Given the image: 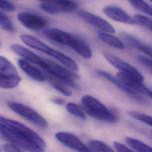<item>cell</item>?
Masks as SVG:
<instances>
[{
	"instance_id": "44dd1931",
	"label": "cell",
	"mask_w": 152,
	"mask_h": 152,
	"mask_svg": "<svg viewBox=\"0 0 152 152\" xmlns=\"http://www.w3.org/2000/svg\"><path fill=\"white\" fill-rule=\"evenodd\" d=\"M125 140L127 144L137 152H152L151 147L138 140L128 137Z\"/></svg>"
},
{
	"instance_id": "4fadbf2b",
	"label": "cell",
	"mask_w": 152,
	"mask_h": 152,
	"mask_svg": "<svg viewBox=\"0 0 152 152\" xmlns=\"http://www.w3.org/2000/svg\"><path fill=\"white\" fill-rule=\"evenodd\" d=\"M103 11L106 15L114 21L122 23L134 24L133 18L119 7L107 6L103 8Z\"/></svg>"
},
{
	"instance_id": "8992f818",
	"label": "cell",
	"mask_w": 152,
	"mask_h": 152,
	"mask_svg": "<svg viewBox=\"0 0 152 152\" xmlns=\"http://www.w3.org/2000/svg\"><path fill=\"white\" fill-rule=\"evenodd\" d=\"M116 78L131 90L151 98V91L144 84L143 80L132 74L122 71L117 73Z\"/></svg>"
},
{
	"instance_id": "8fae6325",
	"label": "cell",
	"mask_w": 152,
	"mask_h": 152,
	"mask_svg": "<svg viewBox=\"0 0 152 152\" xmlns=\"http://www.w3.org/2000/svg\"><path fill=\"white\" fill-rule=\"evenodd\" d=\"M103 56L109 63H110L115 68L119 69L120 71L132 74L144 80L142 75L135 68L131 65L128 62L108 52H104Z\"/></svg>"
},
{
	"instance_id": "cb8c5ba5",
	"label": "cell",
	"mask_w": 152,
	"mask_h": 152,
	"mask_svg": "<svg viewBox=\"0 0 152 152\" xmlns=\"http://www.w3.org/2000/svg\"><path fill=\"white\" fill-rule=\"evenodd\" d=\"M135 10L144 12L150 16L152 14L151 7L144 0H128Z\"/></svg>"
},
{
	"instance_id": "603a6c76",
	"label": "cell",
	"mask_w": 152,
	"mask_h": 152,
	"mask_svg": "<svg viewBox=\"0 0 152 152\" xmlns=\"http://www.w3.org/2000/svg\"><path fill=\"white\" fill-rule=\"evenodd\" d=\"M87 147L92 152H115L106 144L98 140L89 141Z\"/></svg>"
},
{
	"instance_id": "7402d4cb",
	"label": "cell",
	"mask_w": 152,
	"mask_h": 152,
	"mask_svg": "<svg viewBox=\"0 0 152 152\" xmlns=\"http://www.w3.org/2000/svg\"><path fill=\"white\" fill-rule=\"evenodd\" d=\"M0 74H18L14 65L6 58L0 56Z\"/></svg>"
},
{
	"instance_id": "277c9868",
	"label": "cell",
	"mask_w": 152,
	"mask_h": 152,
	"mask_svg": "<svg viewBox=\"0 0 152 152\" xmlns=\"http://www.w3.org/2000/svg\"><path fill=\"white\" fill-rule=\"evenodd\" d=\"M48 73L51 74L53 78L64 82L67 86H69L74 88H78L74 80L79 78L78 75L74 71L66 69L56 62L49 59L43 58V63L41 66Z\"/></svg>"
},
{
	"instance_id": "d6a6232c",
	"label": "cell",
	"mask_w": 152,
	"mask_h": 152,
	"mask_svg": "<svg viewBox=\"0 0 152 152\" xmlns=\"http://www.w3.org/2000/svg\"><path fill=\"white\" fill-rule=\"evenodd\" d=\"M113 145L118 152H134L132 150L129 149L128 147L121 143L120 142L115 141L113 142Z\"/></svg>"
},
{
	"instance_id": "83f0119b",
	"label": "cell",
	"mask_w": 152,
	"mask_h": 152,
	"mask_svg": "<svg viewBox=\"0 0 152 152\" xmlns=\"http://www.w3.org/2000/svg\"><path fill=\"white\" fill-rule=\"evenodd\" d=\"M0 27L8 32H13L14 27L10 18L0 10Z\"/></svg>"
},
{
	"instance_id": "52a82bcc",
	"label": "cell",
	"mask_w": 152,
	"mask_h": 152,
	"mask_svg": "<svg viewBox=\"0 0 152 152\" xmlns=\"http://www.w3.org/2000/svg\"><path fill=\"white\" fill-rule=\"evenodd\" d=\"M17 18L25 27L33 31L42 30L48 24L46 19L30 12H21L17 14Z\"/></svg>"
},
{
	"instance_id": "836d02e7",
	"label": "cell",
	"mask_w": 152,
	"mask_h": 152,
	"mask_svg": "<svg viewBox=\"0 0 152 152\" xmlns=\"http://www.w3.org/2000/svg\"><path fill=\"white\" fill-rule=\"evenodd\" d=\"M4 152H23L20 148L11 143H7L3 146Z\"/></svg>"
},
{
	"instance_id": "d590c367",
	"label": "cell",
	"mask_w": 152,
	"mask_h": 152,
	"mask_svg": "<svg viewBox=\"0 0 152 152\" xmlns=\"http://www.w3.org/2000/svg\"><path fill=\"white\" fill-rule=\"evenodd\" d=\"M1 42H0V46H1Z\"/></svg>"
},
{
	"instance_id": "30bf717a",
	"label": "cell",
	"mask_w": 152,
	"mask_h": 152,
	"mask_svg": "<svg viewBox=\"0 0 152 152\" xmlns=\"http://www.w3.org/2000/svg\"><path fill=\"white\" fill-rule=\"evenodd\" d=\"M80 17L83 20L92 26L93 27L98 29L100 32L112 33L115 32L114 27L106 20L99 16L88 12L87 11H81L80 12Z\"/></svg>"
},
{
	"instance_id": "e575fe53",
	"label": "cell",
	"mask_w": 152,
	"mask_h": 152,
	"mask_svg": "<svg viewBox=\"0 0 152 152\" xmlns=\"http://www.w3.org/2000/svg\"><path fill=\"white\" fill-rule=\"evenodd\" d=\"M52 102L53 103H55V104H64L65 103V101L61 98H54L52 99Z\"/></svg>"
},
{
	"instance_id": "3957f363",
	"label": "cell",
	"mask_w": 152,
	"mask_h": 152,
	"mask_svg": "<svg viewBox=\"0 0 152 152\" xmlns=\"http://www.w3.org/2000/svg\"><path fill=\"white\" fill-rule=\"evenodd\" d=\"M81 102L84 111L91 117L109 123L116 122L117 116L94 97L85 95L82 97Z\"/></svg>"
},
{
	"instance_id": "484cf974",
	"label": "cell",
	"mask_w": 152,
	"mask_h": 152,
	"mask_svg": "<svg viewBox=\"0 0 152 152\" xmlns=\"http://www.w3.org/2000/svg\"><path fill=\"white\" fill-rule=\"evenodd\" d=\"M50 84L51 86L56 89L57 91L64 94L66 96H69L71 94V91L67 88L66 84H65L64 82L56 79L55 78H50L49 80Z\"/></svg>"
},
{
	"instance_id": "ffe728a7",
	"label": "cell",
	"mask_w": 152,
	"mask_h": 152,
	"mask_svg": "<svg viewBox=\"0 0 152 152\" xmlns=\"http://www.w3.org/2000/svg\"><path fill=\"white\" fill-rule=\"evenodd\" d=\"M97 36L102 42L113 48L121 50H122L125 48L124 45L121 40L109 33L99 32L97 34Z\"/></svg>"
},
{
	"instance_id": "d4e9b609",
	"label": "cell",
	"mask_w": 152,
	"mask_h": 152,
	"mask_svg": "<svg viewBox=\"0 0 152 152\" xmlns=\"http://www.w3.org/2000/svg\"><path fill=\"white\" fill-rule=\"evenodd\" d=\"M66 109L67 111L73 116L81 119H86V116L85 112L78 104L72 102H69L66 104Z\"/></svg>"
},
{
	"instance_id": "9c48e42d",
	"label": "cell",
	"mask_w": 152,
	"mask_h": 152,
	"mask_svg": "<svg viewBox=\"0 0 152 152\" xmlns=\"http://www.w3.org/2000/svg\"><path fill=\"white\" fill-rule=\"evenodd\" d=\"M55 138L66 147L77 152H92L81 140L74 134L68 132H58Z\"/></svg>"
},
{
	"instance_id": "ba28073f",
	"label": "cell",
	"mask_w": 152,
	"mask_h": 152,
	"mask_svg": "<svg viewBox=\"0 0 152 152\" xmlns=\"http://www.w3.org/2000/svg\"><path fill=\"white\" fill-rule=\"evenodd\" d=\"M96 72L99 75L104 78L106 80L112 83L113 85L116 86L118 88L121 90L122 91L125 92L126 94H128L129 97H131L132 99H134L135 100L142 104H148L149 103L148 99L144 95L141 94L131 90V88L126 86L123 83H122L117 78L114 77L112 74H110L108 72H106L105 71L101 70V69H97Z\"/></svg>"
},
{
	"instance_id": "1f68e13d",
	"label": "cell",
	"mask_w": 152,
	"mask_h": 152,
	"mask_svg": "<svg viewBox=\"0 0 152 152\" xmlns=\"http://www.w3.org/2000/svg\"><path fill=\"white\" fill-rule=\"evenodd\" d=\"M0 8L8 12H12L15 10V7L7 0H0Z\"/></svg>"
},
{
	"instance_id": "8d00e7d4",
	"label": "cell",
	"mask_w": 152,
	"mask_h": 152,
	"mask_svg": "<svg viewBox=\"0 0 152 152\" xmlns=\"http://www.w3.org/2000/svg\"><path fill=\"white\" fill-rule=\"evenodd\" d=\"M149 1H151V0H149Z\"/></svg>"
},
{
	"instance_id": "ac0fdd59",
	"label": "cell",
	"mask_w": 152,
	"mask_h": 152,
	"mask_svg": "<svg viewBox=\"0 0 152 152\" xmlns=\"http://www.w3.org/2000/svg\"><path fill=\"white\" fill-rule=\"evenodd\" d=\"M21 78L18 74H0V88L11 89L18 86Z\"/></svg>"
},
{
	"instance_id": "4dcf8cb0",
	"label": "cell",
	"mask_w": 152,
	"mask_h": 152,
	"mask_svg": "<svg viewBox=\"0 0 152 152\" xmlns=\"http://www.w3.org/2000/svg\"><path fill=\"white\" fill-rule=\"evenodd\" d=\"M40 8L43 11L50 14H56L61 12V11L56 7L49 3L41 2L40 4Z\"/></svg>"
},
{
	"instance_id": "5b68a950",
	"label": "cell",
	"mask_w": 152,
	"mask_h": 152,
	"mask_svg": "<svg viewBox=\"0 0 152 152\" xmlns=\"http://www.w3.org/2000/svg\"><path fill=\"white\" fill-rule=\"evenodd\" d=\"M7 104L13 112L34 125L42 128L47 127L48 122L46 119L33 109L15 102H8Z\"/></svg>"
},
{
	"instance_id": "f1b7e54d",
	"label": "cell",
	"mask_w": 152,
	"mask_h": 152,
	"mask_svg": "<svg viewBox=\"0 0 152 152\" xmlns=\"http://www.w3.org/2000/svg\"><path fill=\"white\" fill-rule=\"evenodd\" d=\"M129 115L132 118H135V119L138 120L142 122H144L147 125L151 126L152 124H151V116L139 113V112H134V111L130 112Z\"/></svg>"
},
{
	"instance_id": "f546056e",
	"label": "cell",
	"mask_w": 152,
	"mask_h": 152,
	"mask_svg": "<svg viewBox=\"0 0 152 152\" xmlns=\"http://www.w3.org/2000/svg\"><path fill=\"white\" fill-rule=\"evenodd\" d=\"M137 59L139 63L147 68L150 72L152 71V62L150 58H148L143 55H137Z\"/></svg>"
},
{
	"instance_id": "6da1fadb",
	"label": "cell",
	"mask_w": 152,
	"mask_h": 152,
	"mask_svg": "<svg viewBox=\"0 0 152 152\" xmlns=\"http://www.w3.org/2000/svg\"><path fill=\"white\" fill-rule=\"evenodd\" d=\"M0 134L10 143L29 152H43L45 140L25 125L0 115Z\"/></svg>"
},
{
	"instance_id": "7c38bea8",
	"label": "cell",
	"mask_w": 152,
	"mask_h": 152,
	"mask_svg": "<svg viewBox=\"0 0 152 152\" xmlns=\"http://www.w3.org/2000/svg\"><path fill=\"white\" fill-rule=\"evenodd\" d=\"M42 34L51 40L64 45L69 46L73 34L66 31L53 28L42 30Z\"/></svg>"
},
{
	"instance_id": "9a60e30c",
	"label": "cell",
	"mask_w": 152,
	"mask_h": 152,
	"mask_svg": "<svg viewBox=\"0 0 152 152\" xmlns=\"http://www.w3.org/2000/svg\"><path fill=\"white\" fill-rule=\"evenodd\" d=\"M18 65L20 68L30 78L38 82L45 81L46 77L36 67L23 59H18Z\"/></svg>"
},
{
	"instance_id": "74e56055",
	"label": "cell",
	"mask_w": 152,
	"mask_h": 152,
	"mask_svg": "<svg viewBox=\"0 0 152 152\" xmlns=\"http://www.w3.org/2000/svg\"><path fill=\"white\" fill-rule=\"evenodd\" d=\"M0 152H1V149H0Z\"/></svg>"
},
{
	"instance_id": "e0dca14e",
	"label": "cell",
	"mask_w": 152,
	"mask_h": 152,
	"mask_svg": "<svg viewBox=\"0 0 152 152\" xmlns=\"http://www.w3.org/2000/svg\"><path fill=\"white\" fill-rule=\"evenodd\" d=\"M80 56L85 59H90L92 51L88 43L81 37L75 35L72 43L70 47Z\"/></svg>"
},
{
	"instance_id": "5bb4252c",
	"label": "cell",
	"mask_w": 152,
	"mask_h": 152,
	"mask_svg": "<svg viewBox=\"0 0 152 152\" xmlns=\"http://www.w3.org/2000/svg\"><path fill=\"white\" fill-rule=\"evenodd\" d=\"M10 49L14 53L20 56L22 59L36 64L40 67L42 66L43 58L38 56L28 49L18 44H12L10 46Z\"/></svg>"
},
{
	"instance_id": "7a4b0ae2",
	"label": "cell",
	"mask_w": 152,
	"mask_h": 152,
	"mask_svg": "<svg viewBox=\"0 0 152 152\" xmlns=\"http://www.w3.org/2000/svg\"><path fill=\"white\" fill-rule=\"evenodd\" d=\"M20 38L26 45L51 56L61 63L66 68L72 71H78V65L72 58L64 53L50 48L37 38L27 34H21Z\"/></svg>"
},
{
	"instance_id": "2e32d148",
	"label": "cell",
	"mask_w": 152,
	"mask_h": 152,
	"mask_svg": "<svg viewBox=\"0 0 152 152\" xmlns=\"http://www.w3.org/2000/svg\"><path fill=\"white\" fill-rule=\"evenodd\" d=\"M121 37L132 48L143 52L149 56H151V48L150 45L145 44L134 36L125 32L121 33Z\"/></svg>"
},
{
	"instance_id": "d6986e66",
	"label": "cell",
	"mask_w": 152,
	"mask_h": 152,
	"mask_svg": "<svg viewBox=\"0 0 152 152\" xmlns=\"http://www.w3.org/2000/svg\"><path fill=\"white\" fill-rule=\"evenodd\" d=\"M42 2L49 3L56 7L61 12H68L75 10L77 4L73 0H37Z\"/></svg>"
},
{
	"instance_id": "4316f807",
	"label": "cell",
	"mask_w": 152,
	"mask_h": 152,
	"mask_svg": "<svg viewBox=\"0 0 152 152\" xmlns=\"http://www.w3.org/2000/svg\"><path fill=\"white\" fill-rule=\"evenodd\" d=\"M132 18L134 25L136 24L142 26L150 31L152 30V21L150 18L139 14H135Z\"/></svg>"
}]
</instances>
